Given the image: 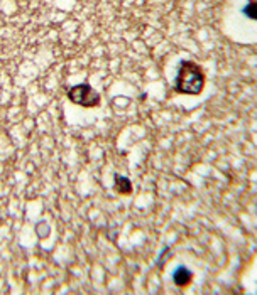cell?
Wrapping results in <instances>:
<instances>
[{
  "mask_svg": "<svg viewBox=\"0 0 257 295\" xmlns=\"http://www.w3.org/2000/svg\"><path fill=\"white\" fill-rule=\"evenodd\" d=\"M205 88V75L203 69L193 61H181L176 75L174 90L181 95H192L196 97Z\"/></svg>",
  "mask_w": 257,
  "mask_h": 295,
  "instance_id": "1",
  "label": "cell"
},
{
  "mask_svg": "<svg viewBox=\"0 0 257 295\" xmlns=\"http://www.w3.org/2000/svg\"><path fill=\"white\" fill-rule=\"evenodd\" d=\"M242 12H244L245 16H247L251 20H256V19H257L256 14H257V12H256V2H254V0H249V3L244 7V10H242Z\"/></svg>",
  "mask_w": 257,
  "mask_h": 295,
  "instance_id": "5",
  "label": "cell"
},
{
  "mask_svg": "<svg viewBox=\"0 0 257 295\" xmlns=\"http://www.w3.org/2000/svg\"><path fill=\"white\" fill-rule=\"evenodd\" d=\"M115 189H117V193H120V194H130V191H132L130 180L124 176L115 174Z\"/></svg>",
  "mask_w": 257,
  "mask_h": 295,
  "instance_id": "4",
  "label": "cell"
},
{
  "mask_svg": "<svg viewBox=\"0 0 257 295\" xmlns=\"http://www.w3.org/2000/svg\"><path fill=\"white\" fill-rule=\"evenodd\" d=\"M68 98L71 99L75 105H80L83 108H93V106L100 105V95L90 86V84H76L68 91Z\"/></svg>",
  "mask_w": 257,
  "mask_h": 295,
  "instance_id": "2",
  "label": "cell"
},
{
  "mask_svg": "<svg viewBox=\"0 0 257 295\" xmlns=\"http://www.w3.org/2000/svg\"><path fill=\"white\" fill-rule=\"evenodd\" d=\"M192 278H193V274L185 267V265H179V267L176 268L174 274H172V282H174L178 287H186L190 282H192Z\"/></svg>",
  "mask_w": 257,
  "mask_h": 295,
  "instance_id": "3",
  "label": "cell"
}]
</instances>
